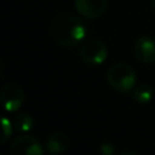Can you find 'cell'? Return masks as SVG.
<instances>
[{"instance_id":"6da1fadb","label":"cell","mask_w":155,"mask_h":155,"mask_svg":"<svg viewBox=\"0 0 155 155\" xmlns=\"http://www.w3.org/2000/svg\"><path fill=\"white\" fill-rule=\"evenodd\" d=\"M50 29L54 41L63 47H74L84 42L87 34V29L82 19L70 13L56 16Z\"/></svg>"},{"instance_id":"7a4b0ae2","label":"cell","mask_w":155,"mask_h":155,"mask_svg":"<svg viewBox=\"0 0 155 155\" xmlns=\"http://www.w3.org/2000/svg\"><path fill=\"white\" fill-rule=\"evenodd\" d=\"M109 85L120 93H127L133 91L137 81L136 71L126 63L113 64L107 75Z\"/></svg>"},{"instance_id":"ba28073f","label":"cell","mask_w":155,"mask_h":155,"mask_svg":"<svg viewBox=\"0 0 155 155\" xmlns=\"http://www.w3.org/2000/svg\"><path fill=\"white\" fill-rule=\"evenodd\" d=\"M69 147V139L68 137L62 132L52 133L45 143V149L51 155H58L64 153Z\"/></svg>"},{"instance_id":"52a82bcc","label":"cell","mask_w":155,"mask_h":155,"mask_svg":"<svg viewBox=\"0 0 155 155\" xmlns=\"http://www.w3.org/2000/svg\"><path fill=\"white\" fill-rule=\"evenodd\" d=\"M76 12L88 19L101 17L108 7V0H74Z\"/></svg>"},{"instance_id":"9a60e30c","label":"cell","mask_w":155,"mask_h":155,"mask_svg":"<svg viewBox=\"0 0 155 155\" xmlns=\"http://www.w3.org/2000/svg\"><path fill=\"white\" fill-rule=\"evenodd\" d=\"M0 155H4V154H0Z\"/></svg>"},{"instance_id":"5b68a950","label":"cell","mask_w":155,"mask_h":155,"mask_svg":"<svg viewBox=\"0 0 155 155\" xmlns=\"http://www.w3.org/2000/svg\"><path fill=\"white\" fill-rule=\"evenodd\" d=\"M0 99L6 111L15 113L22 107L24 101V93L21 86L16 84H6L1 88Z\"/></svg>"},{"instance_id":"7c38bea8","label":"cell","mask_w":155,"mask_h":155,"mask_svg":"<svg viewBox=\"0 0 155 155\" xmlns=\"http://www.w3.org/2000/svg\"><path fill=\"white\" fill-rule=\"evenodd\" d=\"M115 150L116 149H115V147L111 143H103L98 148L99 155H114L115 154Z\"/></svg>"},{"instance_id":"3957f363","label":"cell","mask_w":155,"mask_h":155,"mask_svg":"<svg viewBox=\"0 0 155 155\" xmlns=\"http://www.w3.org/2000/svg\"><path fill=\"white\" fill-rule=\"evenodd\" d=\"M80 56L85 63L90 65H99L107 59L108 50L101 40L87 39L80 47Z\"/></svg>"},{"instance_id":"5bb4252c","label":"cell","mask_w":155,"mask_h":155,"mask_svg":"<svg viewBox=\"0 0 155 155\" xmlns=\"http://www.w3.org/2000/svg\"><path fill=\"white\" fill-rule=\"evenodd\" d=\"M151 6H153V10L155 11V0H151Z\"/></svg>"},{"instance_id":"8992f818","label":"cell","mask_w":155,"mask_h":155,"mask_svg":"<svg viewBox=\"0 0 155 155\" xmlns=\"http://www.w3.org/2000/svg\"><path fill=\"white\" fill-rule=\"evenodd\" d=\"M136 58L143 64H151L155 62V39L149 35L139 36L133 46Z\"/></svg>"},{"instance_id":"9c48e42d","label":"cell","mask_w":155,"mask_h":155,"mask_svg":"<svg viewBox=\"0 0 155 155\" xmlns=\"http://www.w3.org/2000/svg\"><path fill=\"white\" fill-rule=\"evenodd\" d=\"M132 97L136 102H138L139 104H147L149 103L153 97H154V90L150 85H139L137 87L133 88L132 91Z\"/></svg>"},{"instance_id":"8fae6325","label":"cell","mask_w":155,"mask_h":155,"mask_svg":"<svg viewBox=\"0 0 155 155\" xmlns=\"http://www.w3.org/2000/svg\"><path fill=\"white\" fill-rule=\"evenodd\" d=\"M1 124H2V137H1V140L0 142L4 144L10 138V136L12 133V127H13L12 125H13V122H11L10 119H7L6 116H2Z\"/></svg>"},{"instance_id":"30bf717a","label":"cell","mask_w":155,"mask_h":155,"mask_svg":"<svg viewBox=\"0 0 155 155\" xmlns=\"http://www.w3.org/2000/svg\"><path fill=\"white\" fill-rule=\"evenodd\" d=\"M33 125H34V120L27 113H19L13 119V128L17 132H21V133L30 131Z\"/></svg>"},{"instance_id":"4fadbf2b","label":"cell","mask_w":155,"mask_h":155,"mask_svg":"<svg viewBox=\"0 0 155 155\" xmlns=\"http://www.w3.org/2000/svg\"><path fill=\"white\" fill-rule=\"evenodd\" d=\"M119 155H139V154H138V153H136V151H132V150H126V151L120 153Z\"/></svg>"},{"instance_id":"277c9868","label":"cell","mask_w":155,"mask_h":155,"mask_svg":"<svg viewBox=\"0 0 155 155\" xmlns=\"http://www.w3.org/2000/svg\"><path fill=\"white\" fill-rule=\"evenodd\" d=\"M11 155H44V148L38 138L30 134L16 137L10 145Z\"/></svg>"}]
</instances>
